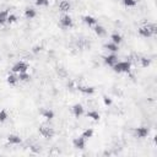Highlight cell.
<instances>
[{"label": "cell", "mask_w": 157, "mask_h": 157, "mask_svg": "<svg viewBox=\"0 0 157 157\" xmlns=\"http://www.w3.org/2000/svg\"><path fill=\"white\" fill-rule=\"evenodd\" d=\"M82 21L87 25V26H96L97 25V20L92 16H90V15H86L82 17Z\"/></svg>", "instance_id": "13"}, {"label": "cell", "mask_w": 157, "mask_h": 157, "mask_svg": "<svg viewBox=\"0 0 157 157\" xmlns=\"http://www.w3.org/2000/svg\"><path fill=\"white\" fill-rule=\"evenodd\" d=\"M28 69V65L26 64L25 61H17L16 64H14V67H12V73H15V74H19V73H25V71H27Z\"/></svg>", "instance_id": "4"}, {"label": "cell", "mask_w": 157, "mask_h": 157, "mask_svg": "<svg viewBox=\"0 0 157 157\" xmlns=\"http://www.w3.org/2000/svg\"><path fill=\"white\" fill-rule=\"evenodd\" d=\"M93 31H95V33L98 37H103L104 34H106V30H104V27H103V26H101V25H96Z\"/></svg>", "instance_id": "19"}, {"label": "cell", "mask_w": 157, "mask_h": 157, "mask_svg": "<svg viewBox=\"0 0 157 157\" xmlns=\"http://www.w3.org/2000/svg\"><path fill=\"white\" fill-rule=\"evenodd\" d=\"M42 50V47H38V46H36V47H33V49H32V52L34 54H37V53H39V52Z\"/></svg>", "instance_id": "30"}, {"label": "cell", "mask_w": 157, "mask_h": 157, "mask_svg": "<svg viewBox=\"0 0 157 157\" xmlns=\"http://www.w3.org/2000/svg\"><path fill=\"white\" fill-rule=\"evenodd\" d=\"M73 144H74V147H75V149L84 150V149H85V145H86V139H85L84 136L76 138V139H74Z\"/></svg>", "instance_id": "6"}, {"label": "cell", "mask_w": 157, "mask_h": 157, "mask_svg": "<svg viewBox=\"0 0 157 157\" xmlns=\"http://www.w3.org/2000/svg\"><path fill=\"white\" fill-rule=\"evenodd\" d=\"M17 21V16L16 15H14V14H9V16H7V20H6V22L7 23H15Z\"/></svg>", "instance_id": "27"}, {"label": "cell", "mask_w": 157, "mask_h": 157, "mask_svg": "<svg viewBox=\"0 0 157 157\" xmlns=\"http://www.w3.org/2000/svg\"><path fill=\"white\" fill-rule=\"evenodd\" d=\"M117 61H118V57L115 54H109V55H107L106 58H104V63H106L107 65H109V67H113Z\"/></svg>", "instance_id": "11"}, {"label": "cell", "mask_w": 157, "mask_h": 157, "mask_svg": "<svg viewBox=\"0 0 157 157\" xmlns=\"http://www.w3.org/2000/svg\"><path fill=\"white\" fill-rule=\"evenodd\" d=\"M86 115H87V118H90V119H92V120H95V122H98L99 118H101L99 113L96 112V111H88Z\"/></svg>", "instance_id": "16"}, {"label": "cell", "mask_w": 157, "mask_h": 157, "mask_svg": "<svg viewBox=\"0 0 157 157\" xmlns=\"http://www.w3.org/2000/svg\"><path fill=\"white\" fill-rule=\"evenodd\" d=\"M111 39H112L113 43H115V44L119 46V44L122 43V41H123V37H122L119 33H113V34L111 36Z\"/></svg>", "instance_id": "21"}, {"label": "cell", "mask_w": 157, "mask_h": 157, "mask_svg": "<svg viewBox=\"0 0 157 157\" xmlns=\"http://www.w3.org/2000/svg\"><path fill=\"white\" fill-rule=\"evenodd\" d=\"M7 118H9V115H7V112H6L5 109H1V111H0V123L6 122Z\"/></svg>", "instance_id": "24"}, {"label": "cell", "mask_w": 157, "mask_h": 157, "mask_svg": "<svg viewBox=\"0 0 157 157\" xmlns=\"http://www.w3.org/2000/svg\"><path fill=\"white\" fill-rule=\"evenodd\" d=\"M104 48H106V49H108L109 52H112V53H115V52H118V50H119V46H118V44H115V43H113V42H109V43H107L106 46H104Z\"/></svg>", "instance_id": "18"}, {"label": "cell", "mask_w": 157, "mask_h": 157, "mask_svg": "<svg viewBox=\"0 0 157 157\" xmlns=\"http://www.w3.org/2000/svg\"><path fill=\"white\" fill-rule=\"evenodd\" d=\"M140 63H141V67H142V68H147V67H150L151 60H150L149 58H146V57H142V58L140 59Z\"/></svg>", "instance_id": "23"}, {"label": "cell", "mask_w": 157, "mask_h": 157, "mask_svg": "<svg viewBox=\"0 0 157 157\" xmlns=\"http://www.w3.org/2000/svg\"><path fill=\"white\" fill-rule=\"evenodd\" d=\"M7 16H9V11H0V25H4L7 20Z\"/></svg>", "instance_id": "22"}, {"label": "cell", "mask_w": 157, "mask_h": 157, "mask_svg": "<svg viewBox=\"0 0 157 157\" xmlns=\"http://www.w3.org/2000/svg\"><path fill=\"white\" fill-rule=\"evenodd\" d=\"M42 117L47 120H52L54 118V112L52 109H43L42 111Z\"/></svg>", "instance_id": "15"}, {"label": "cell", "mask_w": 157, "mask_h": 157, "mask_svg": "<svg viewBox=\"0 0 157 157\" xmlns=\"http://www.w3.org/2000/svg\"><path fill=\"white\" fill-rule=\"evenodd\" d=\"M103 102H104L106 106H111V104H112V98H109L108 96H104L103 97Z\"/></svg>", "instance_id": "29"}, {"label": "cell", "mask_w": 157, "mask_h": 157, "mask_svg": "<svg viewBox=\"0 0 157 157\" xmlns=\"http://www.w3.org/2000/svg\"><path fill=\"white\" fill-rule=\"evenodd\" d=\"M76 88H77V91H80V92L84 93V95L91 96V95L95 93V87H92V86H77Z\"/></svg>", "instance_id": "8"}, {"label": "cell", "mask_w": 157, "mask_h": 157, "mask_svg": "<svg viewBox=\"0 0 157 157\" xmlns=\"http://www.w3.org/2000/svg\"><path fill=\"white\" fill-rule=\"evenodd\" d=\"M36 15H37V12H36V10L32 9V7H27V9L25 10V16H26V19L32 20V19L36 17Z\"/></svg>", "instance_id": "14"}, {"label": "cell", "mask_w": 157, "mask_h": 157, "mask_svg": "<svg viewBox=\"0 0 157 157\" xmlns=\"http://www.w3.org/2000/svg\"><path fill=\"white\" fill-rule=\"evenodd\" d=\"M135 134L140 139H145L149 135V129L146 126H139V128L135 129Z\"/></svg>", "instance_id": "7"}, {"label": "cell", "mask_w": 157, "mask_h": 157, "mask_svg": "<svg viewBox=\"0 0 157 157\" xmlns=\"http://www.w3.org/2000/svg\"><path fill=\"white\" fill-rule=\"evenodd\" d=\"M6 81H7L9 85L15 86V85L17 84V81H19V77H17L16 75H14V74H10V75H7V77H6Z\"/></svg>", "instance_id": "17"}, {"label": "cell", "mask_w": 157, "mask_h": 157, "mask_svg": "<svg viewBox=\"0 0 157 157\" xmlns=\"http://www.w3.org/2000/svg\"><path fill=\"white\" fill-rule=\"evenodd\" d=\"M123 4L126 7H134L136 5V0H123Z\"/></svg>", "instance_id": "26"}, {"label": "cell", "mask_w": 157, "mask_h": 157, "mask_svg": "<svg viewBox=\"0 0 157 157\" xmlns=\"http://www.w3.org/2000/svg\"><path fill=\"white\" fill-rule=\"evenodd\" d=\"M60 25H61V27H64V28H71L74 26V22H73V19L69 15H64L60 19Z\"/></svg>", "instance_id": "5"}, {"label": "cell", "mask_w": 157, "mask_h": 157, "mask_svg": "<svg viewBox=\"0 0 157 157\" xmlns=\"http://www.w3.org/2000/svg\"><path fill=\"white\" fill-rule=\"evenodd\" d=\"M70 9H71V4L69 1H67V0H61L59 3V10L60 11L68 12V11H70Z\"/></svg>", "instance_id": "12"}, {"label": "cell", "mask_w": 157, "mask_h": 157, "mask_svg": "<svg viewBox=\"0 0 157 157\" xmlns=\"http://www.w3.org/2000/svg\"><path fill=\"white\" fill-rule=\"evenodd\" d=\"M19 80L22 81V82H27L30 81V78H31V75L27 73V71H25V73H19Z\"/></svg>", "instance_id": "20"}, {"label": "cell", "mask_w": 157, "mask_h": 157, "mask_svg": "<svg viewBox=\"0 0 157 157\" xmlns=\"http://www.w3.org/2000/svg\"><path fill=\"white\" fill-rule=\"evenodd\" d=\"M31 150H32L33 152H39V151H41V149H39L38 146H32V147H31Z\"/></svg>", "instance_id": "31"}, {"label": "cell", "mask_w": 157, "mask_h": 157, "mask_svg": "<svg viewBox=\"0 0 157 157\" xmlns=\"http://www.w3.org/2000/svg\"><path fill=\"white\" fill-rule=\"evenodd\" d=\"M82 136L85 138V139H90V138H92L93 136V129H86L85 132L82 133Z\"/></svg>", "instance_id": "25"}, {"label": "cell", "mask_w": 157, "mask_h": 157, "mask_svg": "<svg viewBox=\"0 0 157 157\" xmlns=\"http://www.w3.org/2000/svg\"><path fill=\"white\" fill-rule=\"evenodd\" d=\"M112 68L115 73H129L132 64H130V61H117Z\"/></svg>", "instance_id": "2"}, {"label": "cell", "mask_w": 157, "mask_h": 157, "mask_svg": "<svg viewBox=\"0 0 157 157\" xmlns=\"http://www.w3.org/2000/svg\"><path fill=\"white\" fill-rule=\"evenodd\" d=\"M157 33V26L156 23H147L145 26H141L139 28V34L141 37H145V38H150L152 36H155Z\"/></svg>", "instance_id": "1"}, {"label": "cell", "mask_w": 157, "mask_h": 157, "mask_svg": "<svg viewBox=\"0 0 157 157\" xmlns=\"http://www.w3.org/2000/svg\"><path fill=\"white\" fill-rule=\"evenodd\" d=\"M38 132H39V134H41L43 138H46V139H52V138H53V136L55 135L54 129H53V128H50V126H47V125L39 126Z\"/></svg>", "instance_id": "3"}, {"label": "cell", "mask_w": 157, "mask_h": 157, "mask_svg": "<svg viewBox=\"0 0 157 157\" xmlns=\"http://www.w3.org/2000/svg\"><path fill=\"white\" fill-rule=\"evenodd\" d=\"M34 3L38 6H48L49 0H34Z\"/></svg>", "instance_id": "28"}, {"label": "cell", "mask_w": 157, "mask_h": 157, "mask_svg": "<svg viewBox=\"0 0 157 157\" xmlns=\"http://www.w3.org/2000/svg\"><path fill=\"white\" fill-rule=\"evenodd\" d=\"M7 141L9 144H11V145H19V144H21V138L19 135H14V134H10L7 136Z\"/></svg>", "instance_id": "10"}, {"label": "cell", "mask_w": 157, "mask_h": 157, "mask_svg": "<svg viewBox=\"0 0 157 157\" xmlns=\"http://www.w3.org/2000/svg\"><path fill=\"white\" fill-rule=\"evenodd\" d=\"M73 113H74V115H75L76 118L81 117V115L84 114V107L81 106V104H78V103L74 104V107H73Z\"/></svg>", "instance_id": "9"}]
</instances>
